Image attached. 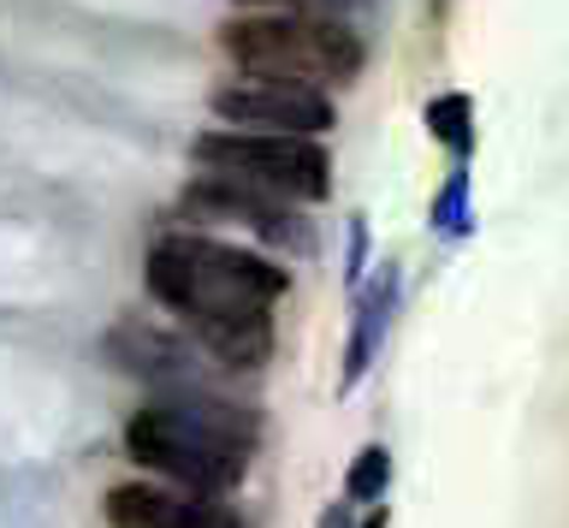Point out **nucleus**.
Segmentation results:
<instances>
[{
  "label": "nucleus",
  "mask_w": 569,
  "mask_h": 528,
  "mask_svg": "<svg viewBox=\"0 0 569 528\" xmlns=\"http://www.w3.org/2000/svg\"><path fill=\"white\" fill-rule=\"evenodd\" d=\"M284 268L238 243L202 238V232H172L149 250V291L167 303L178 321H243L267 315L284 297Z\"/></svg>",
  "instance_id": "f257e3e1"
},
{
  "label": "nucleus",
  "mask_w": 569,
  "mask_h": 528,
  "mask_svg": "<svg viewBox=\"0 0 569 528\" xmlns=\"http://www.w3.org/2000/svg\"><path fill=\"white\" fill-rule=\"evenodd\" d=\"M124 451L137 469H154L190 499H226L243 487L249 439H238V416L208 392H190V404H142L124 421Z\"/></svg>",
  "instance_id": "f03ea898"
},
{
  "label": "nucleus",
  "mask_w": 569,
  "mask_h": 528,
  "mask_svg": "<svg viewBox=\"0 0 569 528\" xmlns=\"http://www.w3.org/2000/svg\"><path fill=\"white\" fill-rule=\"evenodd\" d=\"M220 48L238 60V72L291 78V83H350L362 72V37L345 19L315 12H261V19L220 24Z\"/></svg>",
  "instance_id": "7ed1b4c3"
},
{
  "label": "nucleus",
  "mask_w": 569,
  "mask_h": 528,
  "mask_svg": "<svg viewBox=\"0 0 569 528\" xmlns=\"http://www.w3.org/2000/svg\"><path fill=\"white\" fill-rule=\"evenodd\" d=\"M196 172H226L284 202H320L332 185V161L315 137H273V131H202L190 143Z\"/></svg>",
  "instance_id": "20e7f679"
},
{
  "label": "nucleus",
  "mask_w": 569,
  "mask_h": 528,
  "mask_svg": "<svg viewBox=\"0 0 569 528\" xmlns=\"http://www.w3.org/2000/svg\"><path fill=\"white\" fill-rule=\"evenodd\" d=\"M213 119H226L231 131H273V137H320L332 131V96H320L315 83H291V78H226L208 96Z\"/></svg>",
  "instance_id": "39448f33"
},
{
  "label": "nucleus",
  "mask_w": 569,
  "mask_h": 528,
  "mask_svg": "<svg viewBox=\"0 0 569 528\" xmlns=\"http://www.w3.org/2000/svg\"><path fill=\"white\" fill-rule=\"evenodd\" d=\"M178 208H184L190 220H238L261 243H279V250H297V256L315 250V226L297 215V202L267 197V190L243 185V179H226V172H196L184 185V197H178Z\"/></svg>",
  "instance_id": "423d86ee"
},
{
  "label": "nucleus",
  "mask_w": 569,
  "mask_h": 528,
  "mask_svg": "<svg viewBox=\"0 0 569 528\" xmlns=\"http://www.w3.org/2000/svg\"><path fill=\"white\" fill-rule=\"evenodd\" d=\"M107 522L113 528H243L220 499H190L178 487L119 481L107 492Z\"/></svg>",
  "instance_id": "0eeeda50"
},
{
  "label": "nucleus",
  "mask_w": 569,
  "mask_h": 528,
  "mask_svg": "<svg viewBox=\"0 0 569 528\" xmlns=\"http://www.w3.org/2000/svg\"><path fill=\"white\" fill-rule=\"evenodd\" d=\"M190 332L213 362L231 368V375H249V368H261L267 357H273V321H267V315H243V321H196Z\"/></svg>",
  "instance_id": "6e6552de"
},
{
  "label": "nucleus",
  "mask_w": 569,
  "mask_h": 528,
  "mask_svg": "<svg viewBox=\"0 0 569 528\" xmlns=\"http://www.w3.org/2000/svg\"><path fill=\"white\" fill-rule=\"evenodd\" d=\"M386 286L362 297V309H356V339H350V357H345V386H356L368 375V362H373V345H380V332L391 321V303H398V268H386L380 273Z\"/></svg>",
  "instance_id": "1a4fd4ad"
},
{
  "label": "nucleus",
  "mask_w": 569,
  "mask_h": 528,
  "mask_svg": "<svg viewBox=\"0 0 569 528\" xmlns=\"http://www.w3.org/2000/svg\"><path fill=\"white\" fill-rule=\"evenodd\" d=\"M427 131H433L445 149H469V143H475L469 96H439V101H427Z\"/></svg>",
  "instance_id": "9d476101"
},
{
  "label": "nucleus",
  "mask_w": 569,
  "mask_h": 528,
  "mask_svg": "<svg viewBox=\"0 0 569 528\" xmlns=\"http://www.w3.org/2000/svg\"><path fill=\"white\" fill-rule=\"evenodd\" d=\"M386 481H391V451L386 446H368V451H356V464H350L345 499L350 505H373L386 492Z\"/></svg>",
  "instance_id": "9b49d317"
},
{
  "label": "nucleus",
  "mask_w": 569,
  "mask_h": 528,
  "mask_svg": "<svg viewBox=\"0 0 569 528\" xmlns=\"http://www.w3.org/2000/svg\"><path fill=\"white\" fill-rule=\"evenodd\" d=\"M462 197H469V179H462V172H451V179H445V190H439V202L427 208V220H433V232H445V238H457L462 226Z\"/></svg>",
  "instance_id": "f8f14e48"
},
{
  "label": "nucleus",
  "mask_w": 569,
  "mask_h": 528,
  "mask_svg": "<svg viewBox=\"0 0 569 528\" xmlns=\"http://www.w3.org/2000/svg\"><path fill=\"white\" fill-rule=\"evenodd\" d=\"M362 256H368V226L350 220V279H362Z\"/></svg>",
  "instance_id": "ddd939ff"
},
{
  "label": "nucleus",
  "mask_w": 569,
  "mask_h": 528,
  "mask_svg": "<svg viewBox=\"0 0 569 528\" xmlns=\"http://www.w3.org/2000/svg\"><path fill=\"white\" fill-rule=\"evenodd\" d=\"M320 528H362V522H356L350 499H338V505H327V510H320Z\"/></svg>",
  "instance_id": "4468645a"
},
{
  "label": "nucleus",
  "mask_w": 569,
  "mask_h": 528,
  "mask_svg": "<svg viewBox=\"0 0 569 528\" xmlns=\"http://www.w3.org/2000/svg\"><path fill=\"white\" fill-rule=\"evenodd\" d=\"M231 7H338V0H231Z\"/></svg>",
  "instance_id": "2eb2a0df"
},
{
  "label": "nucleus",
  "mask_w": 569,
  "mask_h": 528,
  "mask_svg": "<svg viewBox=\"0 0 569 528\" xmlns=\"http://www.w3.org/2000/svg\"><path fill=\"white\" fill-rule=\"evenodd\" d=\"M362 528H386V510H380V517H368V522H362Z\"/></svg>",
  "instance_id": "dca6fc26"
}]
</instances>
